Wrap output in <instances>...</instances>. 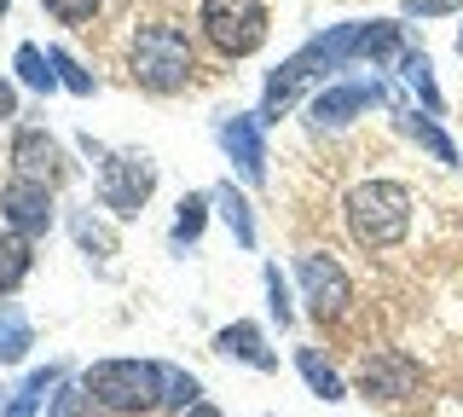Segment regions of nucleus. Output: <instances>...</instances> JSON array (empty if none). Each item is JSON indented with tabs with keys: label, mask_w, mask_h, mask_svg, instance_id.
Listing matches in <instances>:
<instances>
[{
	"label": "nucleus",
	"mask_w": 463,
	"mask_h": 417,
	"mask_svg": "<svg viewBox=\"0 0 463 417\" xmlns=\"http://www.w3.org/2000/svg\"><path fill=\"white\" fill-rule=\"evenodd\" d=\"M347 232L359 250H394L411 232V192L400 180H365L347 192Z\"/></svg>",
	"instance_id": "obj_2"
},
{
	"label": "nucleus",
	"mask_w": 463,
	"mask_h": 417,
	"mask_svg": "<svg viewBox=\"0 0 463 417\" xmlns=\"http://www.w3.org/2000/svg\"><path fill=\"white\" fill-rule=\"evenodd\" d=\"M458 52H463V30H458Z\"/></svg>",
	"instance_id": "obj_33"
},
{
	"label": "nucleus",
	"mask_w": 463,
	"mask_h": 417,
	"mask_svg": "<svg viewBox=\"0 0 463 417\" xmlns=\"http://www.w3.org/2000/svg\"><path fill=\"white\" fill-rule=\"evenodd\" d=\"M58 163H64V156H58V139L47 134V128H18V134H12V168H18V175L52 185Z\"/></svg>",
	"instance_id": "obj_12"
},
{
	"label": "nucleus",
	"mask_w": 463,
	"mask_h": 417,
	"mask_svg": "<svg viewBox=\"0 0 463 417\" xmlns=\"http://www.w3.org/2000/svg\"><path fill=\"white\" fill-rule=\"evenodd\" d=\"M214 348H221L226 359H243V365H250V371H279V354H272L267 348V336H260V330L255 325H226L221 330V336H214Z\"/></svg>",
	"instance_id": "obj_13"
},
{
	"label": "nucleus",
	"mask_w": 463,
	"mask_h": 417,
	"mask_svg": "<svg viewBox=\"0 0 463 417\" xmlns=\"http://www.w3.org/2000/svg\"><path fill=\"white\" fill-rule=\"evenodd\" d=\"M0 12H6V0H0Z\"/></svg>",
	"instance_id": "obj_34"
},
{
	"label": "nucleus",
	"mask_w": 463,
	"mask_h": 417,
	"mask_svg": "<svg viewBox=\"0 0 463 417\" xmlns=\"http://www.w3.org/2000/svg\"><path fill=\"white\" fill-rule=\"evenodd\" d=\"M400 64H405V81H411V93L423 99V110H429V117H440L446 99H440V88H434V64L423 59V52H405Z\"/></svg>",
	"instance_id": "obj_20"
},
{
	"label": "nucleus",
	"mask_w": 463,
	"mask_h": 417,
	"mask_svg": "<svg viewBox=\"0 0 463 417\" xmlns=\"http://www.w3.org/2000/svg\"><path fill=\"white\" fill-rule=\"evenodd\" d=\"M87 151L99 156V204L122 214V221H134L156 192V163L145 151H99L93 139H87Z\"/></svg>",
	"instance_id": "obj_5"
},
{
	"label": "nucleus",
	"mask_w": 463,
	"mask_h": 417,
	"mask_svg": "<svg viewBox=\"0 0 463 417\" xmlns=\"http://www.w3.org/2000/svg\"><path fill=\"white\" fill-rule=\"evenodd\" d=\"M47 59H52V70H58V81H64V88H70V93H93V76H87V70H81L76 59H70V52H64V47H52V52H47Z\"/></svg>",
	"instance_id": "obj_27"
},
{
	"label": "nucleus",
	"mask_w": 463,
	"mask_h": 417,
	"mask_svg": "<svg viewBox=\"0 0 463 417\" xmlns=\"http://www.w3.org/2000/svg\"><path fill=\"white\" fill-rule=\"evenodd\" d=\"M12 117H18V93H12V81L0 76V122H12Z\"/></svg>",
	"instance_id": "obj_30"
},
{
	"label": "nucleus",
	"mask_w": 463,
	"mask_h": 417,
	"mask_svg": "<svg viewBox=\"0 0 463 417\" xmlns=\"http://www.w3.org/2000/svg\"><path fill=\"white\" fill-rule=\"evenodd\" d=\"M221 146H226V156L238 163V175L250 180V185L267 180V146H260V117H226V122H221Z\"/></svg>",
	"instance_id": "obj_11"
},
{
	"label": "nucleus",
	"mask_w": 463,
	"mask_h": 417,
	"mask_svg": "<svg viewBox=\"0 0 463 417\" xmlns=\"http://www.w3.org/2000/svg\"><path fill=\"white\" fill-rule=\"evenodd\" d=\"M29 267H35V243L6 226V232H0V296L18 290V284L29 279Z\"/></svg>",
	"instance_id": "obj_15"
},
{
	"label": "nucleus",
	"mask_w": 463,
	"mask_h": 417,
	"mask_svg": "<svg viewBox=\"0 0 463 417\" xmlns=\"http://www.w3.org/2000/svg\"><path fill=\"white\" fill-rule=\"evenodd\" d=\"M128 64H134V81L145 93H180L185 81H192V70H197L192 41H185L180 24H139Z\"/></svg>",
	"instance_id": "obj_4"
},
{
	"label": "nucleus",
	"mask_w": 463,
	"mask_h": 417,
	"mask_svg": "<svg viewBox=\"0 0 463 417\" xmlns=\"http://www.w3.org/2000/svg\"><path fill=\"white\" fill-rule=\"evenodd\" d=\"M64 383V365H47L35 371V377H24L18 388H6V400H0V417H35V406L47 400V388Z\"/></svg>",
	"instance_id": "obj_14"
},
{
	"label": "nucleus",
	"mask_w": 463,
	"mask_h": 417,
	"mask_svg": "<svg viewBox=\"0 0 463 417\" xmlns=\"http://www.w3.org/2000/svg\"><path fill=\"white\" fill-rule=\"evenodd\" d=\"M423 365H417L411 354H400V348H383V354H371L365 365H359V394L376 400V406H423Z\"/></svg>",
	"instance_id": "obj_7"
},
{
	"label": "nucleus",
	"mask_w": 463,
	"mask_h": 417,
	"mask_svg": "<svg viewBox=\"0 0 463 417\" xmlns=\"http://www.w3.org/2000/svg\"><path fill=\"white\" fill-rule=\"evenodd\" d=\"M354 35H359V24H336V30H325L318 41H307V47H301L296 59H284V64L267 76V99H260V117H284V110L296 105V93L307 88V81H325L330 70H342L347 59H354Z\"/></svg>",
	"instance_id": "obj_1"
},
{
	"label": "nucleus",
	"mask_w": 463,
	"mask_h": 417,
	"mask_svg": "<svg viewBox=\"0 0 463 417\" xmlns=\"http://www.w3.org/2000/svg\"><path fill=\"white\" fill-rule=\"evenodd\" d=\"M296 279H301V296H307V308H313L318 325H325V319H342L347 301H354V284H347V272L330 261V255H318V250L296 261Z\"/></svg>",
	"instance_id": "obj_8"
},
{
	"label": "nucleus",
	"mask_w": 463,
	"mask_h": 417,
	"mask_svg": "<svg viewBox=\"0 0 463 417\" xmlns=\"http://www.w3.org/2000/svg\"><path fill=\"white\" fill-rule=\"evenodd\" d=\"M47 417H87V388L58 383V388H52V400H47Z\"/></svg>",
	"instance_id": "obj_28"
},
{
	"label": "nucleus",
	"mask_w": 463,
	"mask_h": 417,
	"mask_svg": "<svg viewBox=\"0 0 463 417\" xmlns=\"http://www.w3.org/2000/svg\"><path fill=\"white\" fill-rule=\"evenodd\" d=\"M197 18L203 35L214 41V52H226V59H250L267 41V6L260 0H203Z\"/></svg>",
	"instance_id": "obj_6"
},
{
	"label": "nucleus",
	"mask_w": 463,
	"mask_h": 417,
	"mask_svg": "<svg viewBox=\"0 0 463 417\" xmlns=\"http://www.w3.org/2000/svg\"><path fill=\"white\" fill-rule=\"evenodd\" d=\"M354 59H376V64L405 59V35H400V24H359V35H354Z\"/></svg>",
	"instance_id": "obj_16"
},
{
	"label": "nucleus",
	"mask_w": 463,
	"mask_h": 417,
	"mask_svg": "<svg viewBox=\"0 0 463 417\" xmlns=\"http://www.w3.org/2000/svg\"><path fill=\"white\" fill-rule=\"evenodd\" d=\"M81 388L110 417H139V412L163 406V371H156V359H99V365H87Z\"/></svg>",
	"instance_id": "obj_3"
},
{
	"label": "nucleus",
	"mask_w": 463,
	"mask_h": 417,
	"mask_svg": "<svg viewBox=\"0 0 463 417\" xmlns=\"http://www.w3.org/2000/svg\"><path fill=\"white\" fill-rule=\"evenodd\" d=\"M267 296H272V313H279V325H289V284L279 267H267Z\"/></svg>",
	"instance_id": "obj_29"
},
{
	"label": "nucleus",
	"mask_w": 463,
	"mask_h": 417,
	"mask_svg": "<svg viewBox=\"0 0 463 417\" xmlns=\"http://www.w3.org/2000/svg\"><path fill=\"white\" fill-rule=\"evenodd\" d=\"M0 214H6L12 232L41 238L52 226V185L47 180H29V175H12L6 185H0Z\"/></svg>",
	"instance_id": "obj_9"
},
{
	"label": "nucleus",
	"mask_w": 463,
	"mask_h": 417,
	"mask_svg": "<svg viewBox=\"0 0 463 417\" xmlns=\"http://www.w3.org/2000/svg\"><path fill=\"white\" fill-rule=\"evenodd\" d=\"M29 348H35V330H29V319L18 308H12V301H0V359H24Z\"/></svg>",
	"instance_id": "obj_17"
},
{
	"label": "nucleus",
	"mask_w": 463,
	"mask_h": 417,
	"mask_svg": "<svg viewBox=\"0 0 463 417\" xmlns=\"http://www.w3.org/2000/svg\"><path fill=\"white\" fill-rule=\"evenodd\" d=\"M18 76H24L35 93H52V88H58V70H52V59H47L41 47H29V41L18 47Z\"/></svg>",
	"instance_id": "obj_23"
},
{
	"label": "nucleus",
	"mask_w": 463,
	"mask_h": 417,
	"mask_svg": "<svg viewBox=\"0 0 463 417\" xmlns=\"http://www.w3.org/2000/svg\"><path fill=\"white\" fill-rule=\"evenodd\" d=\"M203 214H209V197H180V214H174V250H185V243H197L203 232Z\"/></svg>",
	"instance_id": "obj_24"
},
{
	"label": "nucleus",
	"mask_w": 463,
	"mask_h": 417,
	"mask_svg": "<svg viewBox=\"0 0 463 417\" xmlns=\"http://www.w3.org/2000/svg\"><path fill=\"white\" fill-rule=\"evenodd\" d=\"M458 0H411V12H452Z\"/></svg>",
	"instance_id": "obj_31"
},
{
	"label": "nucleus",
	"mask_w": 463,
	"mask_h": 417,
	"mask_svg": "<svg viewBox=\"0 0 463 417\" xmlns=\"http://www.w3.org/2000/svg\"><path fill=\"white\" fill-rule=\"evenodd\" d=\"M156 371H163V406L185 412V406H197V400H203V388H197V377H192V371L168 365V359H156Z\"/></svg>",
	"instance_id": "obj_21"
},
{
	"label": "nucleus",
	"mask_w": 463,
	"mask_h": 417,
	"mask_svg": "<svg viewBox=\"0 0 463 417\" xmlns=\"http://www.w3.org/2000/svg\"><path fill=\"white\" fill-rule=\"evenodd\" d=\"M400 128H405V134H411L417 146H423V151L434 156V163H458V146H452V139H446V134H440V128H434L429 117H417V110H411V117H405Z\"/></svg>",
	"instance_id": "obj_22"
},
{
	"label": "nucleus",
	"mask_w": 463,
	"mask_h": 417,
	"mask_svg": "<svg viewBox=\"0 0 463 417\" xmlns=\"http://www.w3.org/2000/svg\"><path fill=\"white\" fill-rule=\"evenodd\" d=\"M41 6H47L58 24H76V30H87V24L99 18V0H41Z\"/></svg>",
	"instance_id": "obj_26"
},
{
	"label": "nucleus",
	"mask_w": 463,
	"mask_h": 417,
	"mask_svg": "<svg viewBox=\"0 0 463 417\" xmlns=\"http://www.w3.org/2000/svg\"><path fill=\"white\" fill-rule=\"evenodd\" d=\"M296 365H301V377H307V388L318 400H347V383L318 359V348H296Z\"/></svg>",
	"instance_id": "obj_18"
},
{
	"label": "nucleus",
	"mask_w": 463,
	"mask_h": 417,
	"mask_svg": "<svg viewBox=\"0 0 463 417\" xmlns=\"http://www.w3.org/2000/svg\"><path fill=\"white\" fill-rule=\"evenodd\" d=\"M70 232H76V243L81 250H93V255H116V238H110V226H99L93 214H76V221H70Z\"/></svg>",
	"instance_id": "obj_25"
},
{
	"label": "nucleus",
	"mask_w": 463,
	"mask_h": 417,
	"mask_svg": "<svg viewBox=\"0 0 463 417\" xmlns=\"http://www.w3.org/2000/svg\"><path fill=\"white\" fill-rule=\"evenodd\" d=\"M371 105H383V81H336V88H325L313 99V110H307V122L325 134V128H342V122H354L359 110H371Z\"/></svg>",
	"instance_id": "obj_10"
},
{
	"label": "nucleus",
	"mask_w": 463,
	"mask_h": 417,
	"mask_svg": "<svg viewBox=\"0 0 463 417\" xmlns=\"http://www.w3.org/2000/svg\"><path fill=\"white\" fill-rule=\"evenodd\" d=\"M174 417H221V412H214L209 400H197V406H185V412H174Z\"/></svg>",
	"instance_id": "obj_32"
},
{
	"label": "nucleus",
	"mask_w": 463,
	"mask_h": 417,
	"mask_svg": "<svg viewBox=\"0 0 463 417\" xmlns=\"http://www.w3.org/2000/svg\"><path fill=\"white\" fill-rule=\"evenodd\" d=\"M214 204H221V214H226V226H232V238L250 250L255 243V214H250V197L243 192H232V185H214Z\"/></svg>",
	"instance_id": "obj_19"
}]
</instances>
